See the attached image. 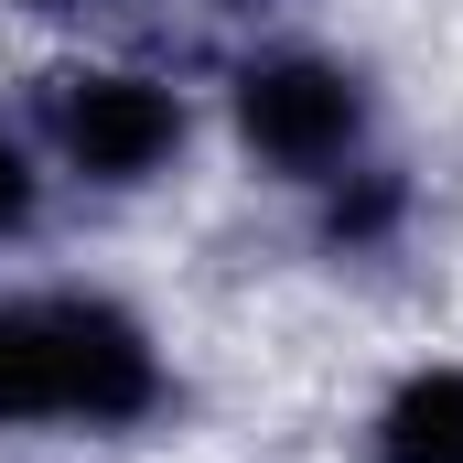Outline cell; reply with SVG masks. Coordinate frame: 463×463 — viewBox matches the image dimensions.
Wrapping results in <instances>:
<instances>
[{"label":"cell","instance_id":"obj_1","mask_svg":"<svg viewBox=\"0 0 463 463\" xmlns=\"http://www.w3.org/2000/svg\"><path fill=\"white\" fill-rule=\"evenodd\" d=\"M227 129L237 151L269 173V184H345L366 162V76L345 54H313V43H280V54H248L227 76Z\"/></svg>","mask_w":463,"mask_h":463},{"label":"cell","instance_id":"obj_2","mask_svg":"<svg viewBox=\"0 0 463 463\" xmlns=\"http://www.w3.org/2000/svg\"><path fill=\"white\" fill-rule=\"evenodd\" d=\"M184 140H194V109L151 65H65V76H43V151L98 194L162 184L184 162Z\"/></svg>","mask_w":463,"mask_h":463},{"label":"cell","instance_id":"obj_3","mask_svg":"<svg viewBox=\"0 0 463 463\" xmlns=\"http://www.w3.org/2000/svg\"><path fill=\"white\" fill-rule=\"evenodd\" d=\"M43 302H54V345H65V420L76 431H140L173 399L162 335L109 291H43Z\"/></svg>","mask_w":463,"mask_h":463},{"label":"cell","instance_id":"obj_4","mask_svg":"<svg viewBox=\"0 0 463 463\" xmlns=\"http://www.w3.org/2000/svg\"><path fill=\"white\" fill-rule=\"evenodd\" d=\"M366 463H463V355L399 366L366 410Z\"/></svg>","mask_w":463,"mask_h":463},{"label":"cell","instance_id":"obj_5","mask_svg":"<svg viewBox=\"0 0 463 463\" xmlns=\"http://www.w3.org/2000/svg\"><path fill=\"white\" fill-rule=\"evenodd\" d=\"M65 420V345H54V302H0V431Z\"/></svg>","mask_w":463,"mask_h":463},{"label":"cell","instance_id":"obj_6","mask_svg":"<svg viewBox=\"0 0 463 463\" xmlns=\"http://www.w3.org/2000/svg\"><path fill=\"white\" fill-rule=\"evenodd\" d=\"M33 227H43V151L22 129H0V248L33 237Z\"/></svg>","mask_w":463,"mask_h":463},{"label":"cell","instance_id":"obj_7","mask_svg":"<svg viewBox=\"0 0 463 463\" xmlns=\"http://www.w3.org/2000/svg\"><path fill=\"white\" fill-rule=\"evenodd\" d=\"M0 11H87V0H0Z\"/></svg>","mask_w":463,"mask_h":463}]
</instances>
